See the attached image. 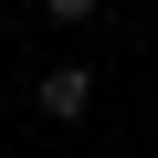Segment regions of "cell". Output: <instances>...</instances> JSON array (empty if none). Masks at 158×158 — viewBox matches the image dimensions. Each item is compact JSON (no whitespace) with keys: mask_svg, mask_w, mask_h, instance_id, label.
Wrapping results in <instances>:
<instances>
[{"mask_svg":"<svg viewBox=\"0 0 158 158\" xmlns=\"http://www.w3.org/2000/svg\"><path fill=\"white\" fill-rule=\"evenodd\" d=\"M32 106H42L53 127H74V116H95V63H53L42 85H32Z\"/></svg>","mask_w":158,"mask_h":158,"instance_id":"1","label":"cell"},{"mask_svg":"<svg viewBox=\"0 0 158 158\" xmlns=\"http://www.w3.org/2000/svg\"><path fill=\"white\" fill-rule=\"evenodd\" d=\"M42 11H53V21H95L106 0H42Z\"/></svg>","mask_w":158,"mask_h":158,"instance_id":"2","label":"cell"},{"mask_svg":"<svg viewBox=\"0 0 158 158\" xmlns=\"http://www.w3.org/2000/svg\"><path fill=\"white\" fill-rule=\"evenodd\" d=\"M85 158H106V148H85Z\"/></svg>","mask_w":158,"mask_h":158,"instance_id":"3","label":"cell"}]
</instances>
